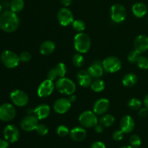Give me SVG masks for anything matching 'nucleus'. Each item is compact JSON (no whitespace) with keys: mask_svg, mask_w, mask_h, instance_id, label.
Listing matches in <instances>:
<instances>
[{"mask_svg":"<svg viewBox=\"0 0 148 148\" xmlns=\"http://www.w3.org/2000/svg\"><path fill=\"white\" fill-rule=\"evenodd\" d=\"M128 106L132 110H140L142 107V102L137 98H133L129 101Z\"/></svg>","mask_w":148,"mask_h":148,"instance_id":"7c9ffc66","label":"nucleus"},{"mask_svg":"<svg viewBox=\"0 0 148 148\" xmlns=\"http://www.w3.org/2000/svg\"><path fill=\"white\" fill-rule=\"evenodd\" d=\"M55 43L51 40H46L41 43L40 46V52L41 54L44 56L50 55L55 50Z\"/></svg>","mask_w":148,"mask_h":148,"instance_id":"5701e85b","label":"nucleus"},{"mask_svg":"<svg viewBox=\"0 0 148 148\" xmlns=\"http://www.w3.org/2000/svg\"><path fill=\"white\" fill-rule=\"evenodd\" d=\"M55 85L53 81L50 79H46L43 81L38 88V95L40 98H46L51 95L54 90Z\"/></svg>","mask_w":148,"mask_h":148,"instance_id":"f8f14e48","label":"nucleus"},{"mask_svg":"<svg viewBox=\"0 0 148 148\" xmlns=\"http://www.w3.org/2000/svg\"><path fill=\"white\" fill-rule=\"evenodd\" d=\"M71 108V101L67 98H62L56 100L53 103V110L57 114H64Z\"/></svg>","mask_w":148,"mask_h":148,"instance_id":"4468645a","label":"nucleus"},{"mask_svg":"<svg viewBox=\"0 0 148 148\" xmlns=\"http://www.w3.org/2000/svg\"><path fill=\"white\" fill-rule=\"evenodd\" d=\"M20 62H28L31 59V54L28 51H23L20 56Z\"/></svg>","mask_w":148,"mask_h":148,"instance_id":"e433bc0d","label":"nucleus"},{"mask_svg":"<svg viewBox=\"0 0 148 148\" xmlns=\"http://www.w3.org/2000/svg\"><path fill=\"white\" fill-rule=\"evenodd\" d=\"M72 63L77 67H81L85 64V58L80 53H76L72 57Z\"/></svg>","mask_w":148,"mask_h":148,"instance_id":"c756f323","label":"nucleus"},{"mask_svg":"<svg viewBox=\"0 0 148 148\" xmlns=\"http://www.w3.org/2000/svg\"><path fill=\"white\" fill-rule=\"evenodd\" d=\"M130 145L134 148H138L141 145V138L137 134H132L130 138Z\"/></svg>","mask_w":148,"mask_h":148,"instance_id":"473e14b6","label":"nucleus"},{"mask_svg":"<svg viewBox=\"0 0 148 148\" xmlns=\"http://www.w3.org/2000/svg\"><path fill=\"white\" fill-rule=\"evenodd\" d=\"M61 2L64 7H69L72 2V0H61Z\"/></svg>","mask_w":148,"mask_h":148,"instance_id":"c03bdc74","label":"nucleus"},{"mask_svg":"<svg viewBox=\"0 0 148 148\" xmlns=\"http://www.w3.org/2000/svg\"><path fill=\"white\" fill-rule=\"evenodd\" d=\"M147 20H148V18H147Z\"/></svg>","mask_w":148,"mask_h":148,"instance_id":"8fccbe9b","label":"nucleus"},{"mask_svg":"<svg viewBox=\"0 0 148 148\" xmlns=\"http://www.w3.org/2000/svg\"><path fill=\"white\" fill-rule=\"evenodd\" d=\"M3 135L4 139L9 143H16L20 137V132L18 128L13 124H9L6 126L3 131Z\"/></svg>","mask_w":148,"mask_h":148,"instance_id":"9d476101","label":"nucleus"},{"mask_svg":"<svg viewBox=\"0 0 148 148\" xmlns=\"http://www.w3.org/2000/svg\"><path fill=\"white\" fill-rule=\"evenodd\" d=\"M55 71L58 75V77H64L66 73V66L64 63H59L54 67Z\"/></svg>","mask_w":148,"mask_h":148,"instance_id":"c85d7f7f","label":"nucleus"},{"mask_svg":"<svg viewBox=\"0 0 148 148\" xmlns=\"http://www.w3.org/2000/svg\"><path fill=\"white\" fill-rule=\"evenodd\" d=\"M79 122L84 128L95 127L98 124V118L96 114L90 111L82 112L79 116Z\"/></svg>","mask_w":148,"mask_h":148,"instance_id":"39448f33","label":"nucleus"},{"mask_svg":"<svg viewBox=\"0 0 148 148\" xmlns=\"http://www.w3.org/2000/svg\"><path fill=\"white\" fill-rule=\"evenodd\" d=\"M103 67L105 72L108 73L116 72L121 68V62L116 56H108L102 62Z\"/></svg>","mask_w":148,"mask_h":148,"instance_id":"423d86ee","label":"nucleus"},{"mask_svg":"<svg viewBox=\"0 0 148 148\" xmlns=\"http://www.w3.org/2000/svg\"><path fill=\"white\" fill-rule=\"evenodd\" d=\"M16 110L10 103H4L0 106V120L2 121H10L14 119Z\"/></svg>","mask_w":148,"mask_h":148,"instance_id":"6e6552de","label":"nucleus"},{"mask_svg":"<svg viewBox=\"0 0 148 148\" xmlns=\"http://www.w3.org/2000/svg\"><path fill=\"white\" fill-rule=\"evenodd\" d=\"M70 132L69 130V128L64 125H60L56 129V133L59 137H66L69 133Z\"/></svg>","mask_w":148,"mask_h":148,"instance_id":"c9c22d12","label":"nucleus"},{"mask_svg":"<svg viewBox=\"0 0 148 148\" xmlns=\"http://www.w3.org/2000/svg\"><path fill=\"white\" fill-rule=\"evenodd\" d=\"M137 77L133 73H128L124 75L122 79V83L126 87H133L137 84Z\"/></svg>","mask_w":148,"mask_h":148,"instance_id":"b1692460","label":"nucleus"},{"mask_svg":"<svg viewBox=\"0 0 148 148\" xmlns=\"http://www.w3.org/2000/svg\"><path fill=\"white\" fill-rule=\"evenodd\" d=\"M134 47L136 51L140 53H145L148 50V36L140 35L136 38L134 43Z\"/></svg>","mask_w":148,"mask_h":148,"instance_id":"2eb2a0df","label":"nucleus"},{"mask_svg":"<svg viewBox=\"0 0 148 148\" xmlns=\"http://www.w3.org/2000/svg\"><path fill=\"white\" fill-rule=\"evenodd\" d=\"M33 112L36 114V116L38 119V120L44 119L50 115L51 108L46 104H41L36 107Z\"/></svg>","mask_w":148,"mask_h":148,"instance_id":"412c9836","label":"nucleus"},{"mask_svg":"<svg viewBox=\"0 0 148 148\" xmlns=\"http://www.w3.org/2000/svg\"><path fill=\"white\" fill-rule=\"evenodd\" d=\"M20 25L17 14L11 10H6L0 15V28L6 33L14 32Z\"/></svg>","mask_w":148,"mask_h":148,"instance_id":"f257e3e1","label":"nucleus"},{"mask_svg":"<svg viewBox=\"0 0 148 148\" xmlns=\"http://www.w3.org/2000/svg\"><path fill=\"white\" fill-rule=\"evenodd\" d=\"M144 105L148 109V94L144 98Z\"/></svg>","mask_w":148,"mask_h":148,"instance_id":"a18cd8bd","label":"nucleus"},{"mask_svg":"<svg viewBox=\"0 0 148 148\" xmlns=\"http://www.w3.org/2000/svg\"><path fill=\"white\" fill-rule=\"evenodd\" d=\"M57 18L59 23L62 26H68L74 22V16L71 10L66 7H63L59 11Z\"/></svg>","mask_w":148,"mask_h":148,"instance_id":"9b49d317","label":"nucleus"},{"mask_svg":"<svg viewBox=\"0 0 148 148\" xmlns=\"http://www.w3.org/2000/svg\"><path fill=\"white\" fill-rule=\"evenodd\" d=\"M103 67L100 62H94L88 68V71L92 77L99 78L103 75Z\"/></svg>","mask_w":148,"mask_h":148,"instance_id":"6ab92c4d","label":"nucleus"},{"mask_svg":"<svg viewBox=\"0 0 148 148\" xmlns=\"http://www.w3.org/2000/svg\"><path fill=\"white\" fill-rule=\"evenodd\" d=\"M36 132L38 133V134L40 136H45L49 133V128L46 125L43 124H38V125L37 126L36 129Z\"/></svg>","mask_w":148,"mask_h":148,"instance_id":"f704fd0d","label":"nucleus"},{"mask_svg":"<svg viewBox=\"0 0 148 148\" xmlns=\"http://www.w3.org/2000/svg\"><path fill=\"white\" fill-rule=\"evenodd\" d=\"M75 100H76V96H75V95H71V97H70V98H69V101H71V103L74 102V101H75Z\"/></svg>","mask_w":148,"mask_h":148,"instance_id":"49530a36","label":"nucleus"},{"mask_svg":"<svg viewBox=\"0 0 148 148\" xmlns=\"http://www.w3.org/2000/svg\"><path fill=\"white\" fill-rule=\"evenodd\" d=\"M1 60L3 64L9 69L17 67L20 62V56L10 50H6L1 55Z\"/></svg>","mask_w":148,"mask_h":148,"instance_id":"20e7f679","label":"nucleus"},{"mask_svg":"<svg viewBox=\"0 0 148 148\" xmlns=\"http://www.w3.org/2000/svg\"><path fill=\"white\" fill-rule=\"evenodd\" d=\"M25 2L23 0H12L10 3V10L14 12L17 13L23 10Z\"/></svg>","mask_w":148,"mask_h":148,"instance_id":"393cba45","label":"nucleus"},{"mask_svg":"<svg viewBox=\"0 0 148 148\" xmlns=\"http://www.w3.org/2000/svg\"><path fill=\"white\" fill-rule=\"evenodd\" d=\"M120 148H134V147H132L131 145H126V146H123V147H121Z\"/></svg>","mask_w":148,"mask_h":148,"instance_id":"de8ad7c7","label":"nucleus"},{"mask_svg":"<svg viewBox=\"0 0 148 148\" xmlns=\"http://www.w3.org/2000/svg\"><path fill=\"white\" fill-rule=\"evenodd\" d=\"M124 132L122 130H116V131H115L113 133L112 137L114 140H116V141H120V140H121L124 138Z\"/></svg>","mask_w":148,"mask_h":148,"instance_id":"4c0bfd02","label":"nucleus"},{"mask_svg":"<svg viewBox=\"0 0 148 148\" xmlns=\"http://www.w3.org/2000/svg\"><path fill=\"white\" fill-rule=\"evenodd\" d=\"M110 106V102L106 98H101L95 103L93 106V112L96 115L105 114Z\"/></svg>","mask_w":148,"mask_h":148,"instance_id":"dca6fc26","label":"nucleus"},{"mask_svg":"<svg viewBox=\"0 0 148 148\" xmlns=\"http://www.w3.org/2000/svg\"><path fill=\"white\" fill-rule=\"evenodd\" d=\"M90 88L94 92H100L105 89V82L100 79H95L91 83Z\"/></svg>","mask_w":148,"mask_h":148,"instance_id":"bb28decb","label":"nucleus"},{"mask_svg":"<svg viewBox=\"0 0 148 148\" xmlns=\"http://www.w3.org/2000/svg\"><path fill=\"white\" fill-rule=\"evenodd\" d=\"M111 17L115 23H122L127 17L125 7L120 4H114L111 8Z\"/></svg>","mask_w":148,"mask_h":148,"instance_id":"0eeeda50","label":"nucleus"},{"mask_svg":"<svg viewBox=\"0 0 148 148\" xmlns=\"http://www.w3.org/2000/svg\"><path fill=\"white\" fill-rule=\"evenodd\" d=\"M10 99L14 105L19 107L25 106L29 101L28 95L20 90H13L10 93Z\"/></svg>","mask_w":148,"mask_h":148,"instance_id":"1a4fd4ad","label":"nucleus"},{"mask_svg":"<svg viewBox=\"0 0 148 148\" xmlns=\"http://www.w3.org/2000/svg\"><path fill=\"white\" fill-rule=\"evenodd\" d=\"M103 125H101V124H97V125L95 126V132L98 133V134L102 133L103 132Z\"/></svg>","mask_w":148,"mask_h":148,"instance_id":"79ce46f5","label":"nucleus"},{"mask_svg":"<svg viewBox=\"0 0 148 148\" xmlns=\"http://www.w3.org/2000/svg\"><path fill=\"white\" fill-rule=\"evenodd\" d=\"M90 148H106V145L101 141H96L91 145Z\"/></svg>","mask_w":148,"mask_h":148,"instance_id":"ea45409f","label":"nucleus"},{"mask_svg":"<svg viewBox=\"0 0 148 148\" xmlns=\"http://www.w3.org/2000/svg\"><path fill=\"white\" fill-rule=\"evenodd\" d=\"M141 56V53L140 52H138L137 51H136L135 49L133 51H131L130 52V53L128 54V61L130 63H137L138 59H140V57Z\"/></svg>","mask_w":148,"mask_h":148,"instance_id":"2f4dec72","label":"nucleus"},{"mask_svg":"<svg viewBox=\"0 0 148 148\" xmlns=\"http://www.w3.org/2000/svg\"><path fill=\"white\" fill-rule=\"evenodd\" d=\"M72 27H73L74 30H76L78 33H82V31L85 30L86 27V25L84 23V21L81 20H75L72 23Z\"/></svg>","mask_w":148,"mask_h":148,"instance_id":"cd10ccee","label":"nucleus"},{"mask_svg":"<svg viewBox=\"0 0 148 148\" xmlns=\"http://www.w3.org/2000/svg\"><path fill=\"white\" fill-rule=\"evenodd\" d=\"M74 46L77 52L85 53L89 51L91 46V40L88 35L84 33H79L75 36Z\"/></svg>","mask_w":148,"mask_h":148,"instance_id":"f03ea898","label":"nucleus"},{"mask_svg":"<svg viewBox=\"0 0 148 148\" xmlns=\"http://www.w3.org/2000/svg\"><path fill=\"white\" fill-rule=\"evenodd\" d=\"M1 11H2V7H1V6L0 5V13L1 12Z\"/></svg>","mask_w":148,"mask_h":148,"instance_id":"09e8293b","label":"nucleus"},{"mask_svg":"<svg viewBox=\"0 0 148 148\" xmlns=\"http://www.w3.org/2000/svg\"><path fill=\"white\" fill-rule=\"evenodd\" d=\"M38 125V119L34 115H27L22 120L20 127L25 132H32L36 130Z\"/></svg>","mask_w":148,"mask_h":148,"instance_id":"ddd939ff","label":"nucleus"},{"mask_svg":"<svg viewBox=\"0 0 148 148\" xmlns=\"http://www.w3.org/2000/svg\"><path fill=\"white\" fill-rule=\"evenodd\" d=\"M71 139L75 142L83 141L87 136V132L84 127H76L72 129L69 132Z\"/></svg>","mask_w":148,"mask_h":148,"instance_id":"aec40b11","label":"nucleus"},{"mask_svg":"<svg viewBox=\"0 0 148 148\" xmlns=\"http://www.w3.org/2000/svg\"><path fill=\"white\" fill-rule=\"evenodd\" d=\"M55 86L57 90L64 95H71L76 90V85L75 82L69 78H59Z\"/></svg>","mask_w":148,"mask_h":148,"instance_id":"7ed1b4c3","label":"nucleus"},{"mask_svg":"<svg viewBox=\"0 0 148 148\" xmlns=\"http://www.w3.org/2000/svg\"><path fill=\"white\" fill-rule=\"evenodd\" d=\"M148 114V109L147 108H140V111H139V116L141 117H145L147 116Z\"/></svg>","mask_w":148,"mask_h":148,"instance_id":"a19ab883","label":"nucleus"},{"mask_svg":"<svg viewBox=\"0 0 148 148\" xmlns=\"http://www.w3.org/2000/svg\"><path fill=\"white\" fill-rule=\"evenodd\" d=\"M147 8L143 2H137L132 6V12L135 17L138 18L143 17L147 14Z\"/></svg>","mask_w":148,"mask_h":148,"instance_id":"4be33fe9","label":"nucleus"},{"mask_svg":"<svg viewBox=\"0 0 148 148\" xmlns=\"http://www.w3.org/2000/svg\"><path fill=\"white\" fill-rule=\"evenodd\" d=\"M137 64L141 69H148V58L146 56H140Z\"/></svg>","mask_w":148,"mask_h":148,"instance_id":"72a5a7b5","label":"nucleus"},{"mask_svg":"<svg viewBox=\"0 0 148 148\" xmlns=\"http://www.w3.org/2000/svg\"><path fill=\"white\" fill-rule=\"evenodd\" d=\"M77 80L80 86L88 88L92 83V77L88 70H80L77 75Z\"/></svg>","mask_w":148,"mask_h":148,"instance_id":"a211bd4d","label":"nucleus"},{"mask_svg":"<svg viewBox=\"0 0 148 148\" xmlns=\"http://www.w3.org/2000/svg\"><path fill=\"white\" fill-rule=\"evenodd\" d=\"M114 121H115V118H114V116L111 115V114H106L100 119L101 124L106 127H109L112 126Z\"/></svg>","mask_w":148,"mask_h":148,"instance_id":"a878e982","label":"nucleus"},{"mask_svg":"<svg viewBox=\"0 0 148 148\" xmlns=\"http://www.w3.org/2000/svg\"><path fill=\"white\" fill-rule=\"evenodd\" d=\"M135 127V122L134 119L130 116H125L121 119L120 121V128L121 130L127 134L132 132Z\"/></svg>","mask_w":148,"mask_h":148,"instance_id":"f3484780","label":"nucleus"},{"mask_svg":"<svg viewBox=\"0 0 148 148\" xmlns=\"http://www.w3.org/2000/svg\"><path fill=\"white\" fill-rule=\"evenodd\" d=\"M9 147V143L7 140L4 139V140H1L0 139V148H7Z\"/></svg>","mask_w":148,"mask_h":148,"instance_id":"37998d69","label":"nucleus"},{"mask_svg":"<svg viewBox=\"0 0 148 148\" xmlns=\"http://www.w3.org/2000/svg\"><path fill=\"white\" fill-rule=\"evenodd\" d=\"M47 77H48V79H50V80H51V81L55 80L56 78H58V75H57V74H56V71H55L54 68H53V69H50V70L49 71V72H48V75H47Z\"/></svg>","mask_w":148,"mask_h":148,"instance_id":"58836bf2","label":"nucleus"}]
</instances>
